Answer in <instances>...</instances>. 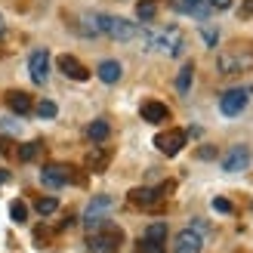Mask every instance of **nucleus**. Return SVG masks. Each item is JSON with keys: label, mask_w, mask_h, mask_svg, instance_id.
Listing matches in <instances>:
<instances>
[{"label": "nucleus", "mask_w": 253, "mask_h": 253, "mask_svg": "<svg viewBox=\"0 0 253 253\" xmlns=\"http://www.w3.org/2000/svg\"><path fill=\"white\" fill-rule=\"evenodd\" d=\"M219 74H238L244 68H253V49H229L219 56Z\"/></svg>", "instance_id": "6"}, {"label": "nucleus", "mask_w": 253, "mask_h": 253, "mask_svg": "<svg viewBox=\"0 0 253 253\" xmlns=\"http://www.w3.org/2000/svg\"><path fill=\"white\" fill-rule=\"evenodd\" d=\"M56 102H49V99H41V102H37V115L41 118H56Z\"/></svg>", "instance_id": "24"}, {"label": "nucleus", "mask_w": 253, "mask_h": 253, "mask_svg": "<svg viewBox=\"0 0 253 253\" xmlns=\"http://www.w3.org/2000/svg\"><path fill=\"white\" fill-rule=\"evenodd\" d=\"M9 213H12V219H16V222H25V219H28V207H25L22 201H12Z\"/></svg>", "instance_id": "27"}, {"label": "nucleus", "mask_w": 253, "mask_h": 253, "mask_svg": "<svg viewBox=\"0 0 253 253\" xmlns=\"http://www.w3.org/2000/svg\"><path fill=\"white\" fill-rule=\"evenodd\" d=\"M0 130L16 136V133H19V121H16V118H3V121H0Z\"/></svg>", "instance_id": "28"}, {"label": "nucleus", "mask_w": 253, "mask_h": 253, "mask_svg": "<svg viewBox=\"0 0 253 253\" xmlns=\"http://www.w3.org/2000/svg\"><path fill=\"white\" fill-rule=\"evenodd\" d=\"M250 96H253V86H235V90H225L219 96V111L225 118H238L247 108Z\"/></svg>", "instance_id": "4"}, {"label": "nucleus", "mask_w": 253, "mask_h": 253, "mask_svg": "<svg viewBox=\"0 0 253 253\" xmlns=\"http://www.w3.org/2000/svg\"><path fill=\"white\" fill-rule=\"evenodd\" d=\"M6 179H9V173H6V170H0V185H3Z\"/></svg>", "instance_id": "34"}, {"label": "nucleus", "mask_w": 253, "mask_h": 253, "mask_svg": "<svg viewBox=\"0 0 253 253\" xmlns=\"http://www.w3.org/2000/svg\"><path fill=\"white\" fill-rule=\"evenodd\" d=\"M238 12H241V19L253 16V0H247V3H241V9H238Z\"/></svg>", "instance_id": "31"}, {"label": "nucleus", "mask_w": 253, "mask_h": 253, "mask_svg": "<svg viewBox=\"0 0 253 253\" xmlns=\"http://www.w3.org/2000/svg\"><path fill=\"white\" fill-rule=\"evenodd\" d=\"M99 81L102 84H118L121 81V74H124V68H121V62H115V59H105L102 65H99Z\"/></svg>", "instance_id": "17"}, {"label": "nucleus", "mask_w": 253, "mask_h": 253, "mask_svg": "<svg viewBox=\"0 0 253 253\" xmlns=\"http://www.w3.org/2000/svg\"><path fill=\"white\" fill-rule=\"evenodd\" d=\"M115 210V198H108V195H99L93 198L90 204H86V213H84V225H86V232H96V229H102V225L108 222L105 216Z\"/></svg>", "instance_id": "3"}, {"label": "nucleus", "mask_w": 253, "mask_h": 253, "mask_svg": "<svg viewBox=\"0 0 253 253\" xmlns=\"http://www.w3.org/2000/svg\"><path fill=\"white\" fill-rule=\"evenodd\" d=\"M6 102H9V111H16V115H31L34 105H31V96L28 93H9L6 96Z\"/></svg>", "instance_id": "18"}, {"label": "nucleus", "mask_w": 253, "mask_h": 253, "mask_svg": "<svg viewBox=\"0 0 253 253\" xmlns=\"http://www.w3.org/2000/svg\"><path fill=\"white\" fill-rule=\"evenodd\" d=\"M142 238H148V241H164V238H167V225H164V222H151Z\"/></svg>", "instance_id": "23"}, {"label": "nucleus", "mask_w": 253, "mask_h": 253, "mask_svg": "<svg viewBox=\"0 0 253 253\" xmlns=\"http://www.w3.org/2000/svg\"><path fill=\"white\" fill-rule=\"evenodd\" d=\"M192 74H195V65H185V68L179 71V78H176V90H179L182 96L192 90Z\"/></svg>", "instance_id": "20"}, {"label": "nucleus", "mask_w": 253, "mask_h": 253, "mask_svg": "<svg viewBox=\"0 0 253 253\" xmlns=\"http://www.w3.org/2000/svg\"><path fill=\"white\" fill-rule=\"evenodd\" d=\"M176 9L185 12V16H195V19H207V12L213 6H210V0H179Z\"/></svg>", "instance_id": "16"}, {"label": "nucleus", "mask_w": 253, "mask_h": 253, "mask_svg": "<svg viewBox=\"0 0 253 253\" xmlns=\"http://www.w3.org/2000/svg\"><path fill=\"white\" fill-rule=\"evenodd\" d=\"M74 179H78V176H74V170L68 167V164H46V167L41 170V182L49 185V188H62V185L74 182Z\"/></svg>", "instance_id": "7"}, {"label": "nucleus", "mask_w": 253, "mask_h": 253, "mask_svg": "<svg viewBox=\"0 0 253 253\" xmlns=\"http://www.w3.org/2000/svg\"><path fill=\"white\" fill-rule=\"evenodd\" d=\"M145 43H148L151 49L167 53V56H179L182 49H185V41H182V31H179V28H164V31L155 34V37H145Z\"/></svg>", "instance_id": "5"}, {"label": "nucleus", "mask_w": 253, "mask_h": 253, "mask_svg": "<svg viewBox=\"0 0 253 253\" xmlns=\"http://www.w3.org/2000/svg\"><path fill=\"white\" fill-rule=\"evenodd\" d=\"M210 6H213V9H229L232 0H210Z\"/></svg>", "instance_id": "33"}, {"label": "nucleus", "mask_w": 253, "mask_h": 253, "mask_svg": "<svg viewBox=\"0 0 253 253\" xmlns=\"http://www.w3.org/2000/svg\"><path fill=\"white\" fill-rule=\"evenodd\" d=\"M93 22H96L99 34H108V37H115V41H133V37L139 34L136 25L121 19V16H93Z\"/></svg>", "instance_id": "2"}, {"label": "nucleus", "mask_w": 253, "mask_h": 253, "mask_svg": "<svg viewBox=\"0 0 253 253\" xmlns=\"http://www.w3.org/2000/svg\"><path fill=\"white\" fill-rule=\"evenodd\" d=\"M0 31H3V16H0Z\"/></svg>", "instance_id": "35"}, {"label": "nucleus", "mask_w": 253, "mask_h": 253, "mask_svg": "<svg viewBox=\"0 0 253 253\" xmlns=\"http://www.w3.org/2000/svg\"><path fill=\"white\" fill-rule=\"evenodd\" d=\"M164 192H170V185L167 188H133V192H130V204L139 207V210H155L161 204Z\"/></svg>", "instance_id": "9"}, {"label": "nucleus", "mask_w": 253, "mask_h": 253, "mask_svg": "<svg viewBox=\"0 0 253 253\" xmlns=\"http://www.w3.org/2000/svg\"><path fill=\"white\" fill-rule=\"evenodd\" d=\"M59 210V198H37V213H41V216H49V213H56Z\"/></svg>", "instance_id": "21"}, {"label": "nucleus", "mask_w": 253, "mask_h": 253, "mask_svg": "<svg viewBox=\"0 0 253 253\" xmlns=\"http://www.w3.org/2000/svg\"><path fill=\"white\" fill-rule=\"evenodd\" d=\"M59 71L65 74V78H71V81H86V78H90L86 65H81L74 56H59Z\"/></svg>", "instance_id": "14"}, {"label": "nucleus", "mask_w": 253, "mask_h": 253, "mask_svg": "<svg viewBox=\"0 0 253 253\" xmlns=\"http://www.w3.org/2000/svg\"><path fill=\"white\" fill-rule=\"evenodd\" d=\"M250 167V148L247 145H235L229 155L222 158V170L225 173H241Z\"/></svg>", "instance_id": "11"}, {"label": "nucleus", "mask_w": 253, "mask_h": 253, "mask_svg": "<svg viewBox=\"0 0 253 253\" xmlns=\"http://www.w3.org/2000/svg\"><path fill=\"white\" fill-rule=\"evenodd\" d=\"M28 71H31L34 84H46V78H49V53H46V49H34V53H31Z\"/></svg>", "instance_id": "12"}, {"label": "nucleus", "mask_w": 253, "mask_h": 253, "mask_svg": "<svg viewBox=\"0 0 253 253\" xmlns=\"http://www.w3.org/2000/svg\"><path fill=\"white\" fill-rule=\"evenodd\" d=\"M139 250H142V253H167V250H164V241H148V238L139 241Z\"/></svg>", "instance_id": "25"}, {"label": "nucleus", "mask_w": 253, "mask_h": 253, "mask_svg": "<svg viewBox=\"0 0 253 253\" xmlns=\"http://www.w3.org/2000/svg\"><path fill=\"white\" fill-rule=\"evenodd\" d=\"M198 155H201V158H204V161H213V158H216V151H213L210 145H204V148H201V151H198Z\"/></svg>", "instance_id": "32"}, {"label": "nucleus", "mask_w": 253, "mask_h": 253, "mask_svg": "<svg viewBox=\"0 0 253 253\" xmlns=\"http://www.w3.org/2000/svg\"><path fill=\"white\" fill-rule=\"evenodd\" d=\"M139 115H142L145 124H164L170 118V108L158 102V99H148V102H142V108H139Z\"/></svg>", "instance_id": "13"}, {"label": "nucleus", "mask_w": 253, "mask_h": 253, "mask_svg": "<svg viewBox=\"0 0 253 253\" xmlns=\"http://www.w3.org/2000/svg\"><path fill=\"white\" fill-rule=\"evenodd\" d=\"M108 161H111V151L102 148V145L90 148V151H86V158H84V164H86V170H90V173H102L108 167Z\"/></svg>", "instance_id": "15"}, {"label": "nucleus", "mask_w": 253, "mask_h": 253, "mask_svg": "<svg viewBox=\"0 0 253 253\" xmlns=\"http://www.w3.org/2000/svg\"><path fill=\"white\" fill-rule=\"evenodd\" d=\"M37 151H41V142H25L22 151H19V158H22V161H34Z\"/></svg>", "instance_id": "26"}, {"label": "nucleus", "mask_w": 253, "mask_h": 253, "mask_svg": "<svg viewBox=\"0 0 253 253\" xmlns=\"http://www.w3.org/2000/svg\"><path fill=\"white\" fill-rule=\"evenodd\" d=\"M201 34H204V41L213 46V43H216V28H210V25H204V28H201Z\"/></svg>", "instance_id": "30"}, {"label": "nucleus", "mask_w": 253, "mask_h": 253, "mask_svg": "<svg viewBox=\"0 0 253 253\" xmlns=\"http://www.w3.org/2000/svg\"><path fill=\"white\" fill-rule=\"evenodd\" d=\"M0 148H3V145H0Z\"/></svg>", "instance_id": "36"}, {"label": "nucleus", "mask_w": 253, "mask_h": 253, "mask_svg": "<svg viewBox=\"0 0 253 253\" xmlns=\"http://www.w3.org/2000/svg\"><path fill=\"white\" fill-rule=\"evenodd\" d=\"M136 19L139 22H151V19H155V0H142V3L136 6Z\"/></svg>", "instance_id": "22"}, {"label": "nucleus", "mask_w": 253, "mask_h": 253, "mask_svg": "<svg viewBox=\"0 0 253 253\" xmlns=\"http://www.w3.org/2000/svg\"><path fill=\"white\" fill-rule=\"evenodd\" d=\"M108 133H111L108 121H93L90 126H86V139H90V142H105Z\"/></svg>", "instance_id": "19"}, {"label": "nucleus", "mask_w": 253, "mask_h": 253, "mask_svg": "<svg viewBox=\"0 0 253 253\" xmlns=\"http://www.w3.org/2000/svg\"><path fill=\"white\" fill-rule=\"evenodd\" d=\"M201 247H204V235L195 229H185L173 238V253H201Z\"/></svg>", "instance_id": "10"}, {"label": "nucleus", "mask_w": 253, "mask_h": 253, "mask_svg": "<svg viewBox=\"0 0 253 253\" xmlns=\"http://www.w3.org/2000/svg\"><path fill=\"white\" fill-rule=\"evenodd\" d=\"M185 133L182 130H164V133H158L155 136V148L161 151V155H167V158H173V155H179V151L185 148Z\"/></svg>", "instance_id": "8"}, {"label": "nucleus", "mask_w": 253, "mask_h": 253, "mask_svg": "<svg viewBox=\"0 0 253 253\" xmlns=\"http://www.w3.org/2000/svg\"><path fill=\"white\" fill-rule=\"evenodd\" d=\"M213 210L216 213H232V204L225 198H213Z\"/></svg>", "instance_id": "29"}, {"label": "nucleus", "mask_w": 253, "mask_h": 253, "mask_svg": "<svg viewBox=\"0 0 253 253\" xmlns=\"http://www.w3.org/2000/svg\"><path fill=\"white\" fill-rule=\"evenodd\" d=\"M124 244V232L118 229V225L105 222L102 229L90 232V238H86V247H90V253H118Z\"/></svg>", "instance_id": "1"}]
</instances>
